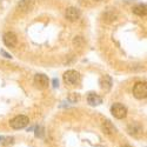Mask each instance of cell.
<instances>
[{
    "instance_id": "1",
    "label": "cell",
    "mask_w": 147,
    "mask_h": 147,
    "mask_svg": "<svg viewBox=\"0 0 147 147\" xmlns=\"http://www.w3.org/2000/svg\"><path fill=\"white\" fill-rule=\"evenodd\" d=\"M28 124H30V119L26 115H17L16 118H13L9 121L11 127L14 128V129L24 128V127H26Z\"/></svg>"
},
{
    "instance_id": "2",
    "label": "cell",
    "mask_w": 147,
    "mask_h": 147,
    "mask_svg": "<svg viewBox=\"0 0 147 147\" xmlns=\"http://www.w3.org/2000/svg\"><path fill=\"white\" fill-rule=\"evenodd\" d=\"M133 95L137 99H145L147 96V86L146 82H138L133 87Z\"/></svg>"
},
{
    "instance_id": "3",
    "label": "cell",
    "mask_w": 147,
    "mask_h": 147,
    "mask_svg": "<svg viewBox=\"0 0 147 147\" xmlns=\"http://www.w3.org/2000/svg\"><path fill=\"white\" fill-rule=\"evenodd\" d=\"M111 113L117 119H124L127 115V108L121 104H114L111 107Z\"/></svg>"
},
{
    "instance_id": "4",
    "label": "cell",
    "mask_w": 147,
    "mask_h": 147,
    "mask_svg": "<svg viewBox=\"0 0 147 147\" xmlns=\"http://www.w3.org/2000/svg\"><path fill=\"white\" fill-rule=\"evenodd\" d=\"M64 80L67 85H77L80 81V74L79 72L69 69L64 74Z\"/></svg>"
},
{
    "instance_id": "5",
    "label": "cell",
    "mask_w": 147,
    "mask_h": 147,
    "mask_svg": "<svg viewBox=\"0 0 147 147\" xmlns=\"http://www.w3.org/2000/svg\"><path fill=\"white\" fill-rule=\"evenodd\" d=\"M34 85L36 88L45 90L48 87V85H50V80H48V78L45 74H36L34 77Z\"/></svg>"
},
{
    "instance_id": "6",
    "label": "cell",
    "mask_w": 147,
    "mask_h": 147,
    "mask_svg": "<svg viewBox=\"0 0 147 147\" xmlns=\"http://www.w3.org/2000/svg\"><path fill=\"white\" fill-rule=\"evenodd\" d=\"M128 133L131 136L136 137V138H140L144 136V129H142V126L138 122H133L128 126Z\"/></svg>"
},
{
    "instance_id": "7",
    "label": "cell",
    "mask_w": 147,
    "mask_h": 147,
    "mask_svg": "<svg viewBox=\"0 0 147 147\" xmlns=\"http://www.w3.org/2000/svg\"><path fill=\"white\" fill-rule=\"evenodd\" d=\"M4 42L7 47H16L18 42V38L13 32H6L4 34Z\"/></svg>"
},
{
    "instance_id": "8",
    "label": "cell",
    "mask_w": 147,
    "mask_h": 147,
    "mask_svg": "<svg viewBox=\"0 0 147 147\" xmlns=\"http://www.w3.org/2000/svg\"><path fill=\"white\" fill-rule=\"evenodd\" d=\"M80 17V11L76 7H69L66 11V19L69 21H76Z\"/></svg>"
},
{
    "instance_id": "9",
    "label": "cell",
    "mask_w": 147,
    "mask_h": 147,
    "mask_svg": "<svg viewBox=\"0 0 147 147\" xmlns=\"http://www.w3.org/2000/svg\"><path fill=\"white\" fill-rule=\"evenodd\" d=\"M102 131L104 133H106L107 136H113V134H115L117 129L115 127L112 125V122L111 121H104V124H102Z\"/></svg>"
},
{
    "instance_id": "10",
    "label": "cell",
    "mask_w": 147,
    "mask_h": 147,
    "mask_svg": "<svg viewBox=\"0 0 147 147\" xmlns=\"http://www.w3.org/2000/svg\"><path fill=\"white\" fill-rule=\"evenodd\" d=\"M100 87L104 91H109L112 87V79L109 78L108 76H104L100 79Z\"/></svg>"
},
{
    "instance_id": "11",
    "label": "cell",
    "mask_w": 147,
    "mask_h": 147,
    "mask_svg": "<svg viewBox=\"0 0 147 147\" xmlns=\"http://www.w3.org/2000/svg\"><path fill=\"white\" fill-rule=\"evenodd\" d=\"M87 101L92 106H98V105H100L102 102V99H101V96H99L95 93H90L88 96H87Z\"/></svg>"
},
{
    "instance_id": "12",
    "label": "cell",
    "mask_w": 147,
    "mask_h": 147,
    "mask_svg": "<svg viewBox=\"0 0 147 147\" xmlns=\"http://www.w3.org/2000/svg\"><path fill=\"white\" fill-rule=\"evenodd\" d=\"M146 12H147L146 11V5L140 4V5H137L136 7H133V13L139 16V17H145L146 16Z\"/></svg>"
},
{
    "instance_id": "13",
    "label": "cell",
    "mask_w": 147,
    "mask_h": 147,
    "mask_svg": "<svg viewBox=\"0 0 147 147\" xmlns=\"http://www.w3.org/2000/svg\"><path fill=\"white\" fill-rule=\"evenodd\" d=\"M79 99H80V96L77 93H71L69 96H68V100L71 102H77V101H79Z\"/></svg>"
},
{
    "instance_id": "14",
    "label": "cell",
    "mask_w": 147,
    "mask_h": 147,
    "mask_svg": "<svg viewBox=\"0 0 147 147\" xmlns=\"http://www.w3.org/2000/svg\"><path fill=\"white\" fill-rule=\"evenodd\" d=\"M35 137L36 138H42L44 137V127L42 126H39L35 128Z\"/></svg>"
},
{
    "instance_id": "15",
    "label": "cell",
    "mask_w": 147,
    "mask_h": 147,
    "mask_svg": "<svg viewBox=\"0 0 147 147\" xmlns=\"http://www.w3.org/2000/svg\"><path fill=\"white\" fill-rule=\"evenodd\" d=\"M1 54H3V55H5L6 58H12V55H11V54H8V53H7V52H5V51H1Z\"/></svg>"
},
{
    "instance_id": "16",
    "label": "cell",
    "mask_w": 147,
    "mask_h": 147,
    "mask_svg": "<svg viewBox=\"0 0 147 147\" xmlns=\"http://www.w3.org/2000/svg\"><path fill=\"white\" fill-rule=\"evenodd\" d=\"M58 85H59V81L57 79H53V86L54 87H58Z\"/></svg>"
},
{
    "instance_id": "17",
    "label": "cell",
    "mask_w": 147,
    "mask_h": 147,
    "mask_svg": "<svg viewBox=\"0 0 147 147\" xmlns=\"http://www.w3.org/2000/svg\"><path fill=\"white\" fill-rule=\"evenodd\" d=\"M121 147H131V146H128V145H125V146H121Z\"/></svg>"
},
{
    "instance_id": "18",
    "label": "cell",
    "mask_w": 147,
    "mask_h": 147,
    "mask_svg": "<svg viewBox=\"0 0 147 147\" xmlns=\"http://www.w3.org/2000/svg\"><path fill=\"white\" fill-rule=\"evenodd\" d=\"M98 1H101V0H98Z\"/></svg>"
}]
</instances>
